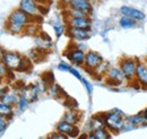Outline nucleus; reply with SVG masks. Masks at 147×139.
Listing matches in <instances>:
<instances>
[{
    "instance_id": "1",
    "label": "nucleus",
    "mask_w": 147,
    "mask_h": 139,
    "mask_svg": "<svg viewBox=\"0 0 147 139\" xmlns=\"http://www.w3.org/2000/svg\"><path fill=\"white\" fill-rule=\"evenodd\" d=\"M2 62L7 68L11 70H18V71H24L26 69L25 65L30 63L26 59H24L16 52L2 53Z\"/></svg>"
},
{
    "instance_id": "2",
    "label": "nucleus",
    "mask_w": 147,
    "mask_h": 139,
    "mask_svg": "<svg viewBox=\"0 0 147 139\" xmlns=\"http://www.w3.org/2000/svg\"><path fill=\"white\" fill-rule=\"evenodd\" d=\"M123 113L119 110H112L110 112H107L103 115V120L105 122V127L111 131H119L123 127Z\"/></svg>"
},
{
    "instance_id": "3",
    "label": "nucleus",
    "mask_w": 147,
    "mask_h": 139,
    "mask_svg": "<svg viewBox=\"0 0 147 139\" xmlns=\"http://www.w3.org/2000/svg\"><path fill=\"white\" fill-rule=\"evenodd\" d=\"M120 68L122 70L126 79L131 80L132 77L136 75V69H137V63L134 59H125L121 65H120Z\"/></svg>"
},
{
    "instance_id": "4",
    "label": "nucleus",
    "mask_w": 147,
    "mask_h": 139,
    "mask_svg": "<svg viewBox=\"0 0 147 139\" xmlns=\"http://www.w3.org/2000/svg\"><path fill=\"white\" fill-rule=\"evenodd\" d=\"M103 62V59L102 57L98 54V53L94 52V51H90V52L86 54V58H85V66L88 68V69H96L97 67H100Z\"/></svg>"
},
{
    "instance_id": "5",
    "label": "nucleus",
    "mask_w": 147,
    "mask_h": 139,
    "mask_svg": "<svg viewBox=\"0 0 147 139\" xmlns=\"http://www.w3.org/2000/svg\"><path fill=\"white\" fill-rule=\"evenodd\" d=\"M8 20H11V22L22 24V25H24V26H27V25L31 23V16H30L28 14H26L25 11H23L22 9H17V10L13 11V13L9 15Z\"/></svg>"
},
{
    "instance_id": "6",
    "label": "nucleus",
    "mask_w": 147,
    "mask_h": 139,
    "mask_svg": "<svg viewBox=\"0 0 147 139\" xmlns=\"http://www.w3.org/2000/svg\"><path fill=\"white\" fill-rule=\"evenodd\" d=\"M58 131L66 135L67 137L68 136H71V137H76L78 134H79V130L77 129V127L75 126V123H70L68 121H62L60 122L57 127Z\"/></svg>"
},
{
    "instance_id": "7",
    "label": "nucleus",
    "mask_w": 147,
    "mask_h": 139,
    "mask_svg": "<svg viewBox=\"0 0 147 139\" xmlns=\"http://www.w3.org/2000/svg\"><path fill=\"white\" fill-rule=\"evenodd\" d=\"M36 2L37 1L35 0H22L19 3V9H22L30 16H36L40 10Z\"/></svg>"
},
{
    "instance_id": "8",
    "label": "nucleus",
    "mask_w": 147,
    "mask_h": 139,
    "mask_svg": "<svg viewBox=\"0 0 147 139\" xmlns=\"http://www.w3.org/2000/svg\"><path fill=\"white\" fill-rule=\"evenodd\" d=\"M92 25V22L90 18L86 16L82 17H70L69 20V26L70 27H76V28H84V30H90Z\"/></svg>"
},
{
    "instance_id": "9",
    "label": "nucleus",
    "mask_w": 147,
    "mask_h": 139,
    "mask_svg": "<svg viewBox=\"0 0 147 139\" xmlns=\"http://www.w3.org/2000/svg\"><path fill=\"white\" fill-rule=\"evenodd\" d=\"M120 11L123 14V16H127L130 17L135 20H143L145 19V14L136 8H132V7H129V6H122L120 8Z\"/></svg>"
},
{
    "instance_id": "10",
    "label": "nucleus",
    "mask_w": 147,
    "mask_h": 139,
    "mask_svg": "<svg viewBox=\"0 0 147 139\" xmlns=\"http://www.w3.org/2000/svg\"><path fill=\"white\" fill-rule=\"evenodd\" d=\"M66 57L77 66H82L85 63V58H86V54L83 52L82 50L79 49H74V50H70L69 53L66 54Z\"/></svg>"
},
{
    "instance_id": "11",
    "label": "nucleus",
    "mask_w": 147,
    "mask_h": 139,
    "mask_svg": "<svg viewBox=\"0 0 147 139\" xmlns=\"http://www.w3.org/2000/svg\"><path fill=\"white\" fill-rule=\"evenodd\" d=\"M69 6H70V8H75V9L84 11L85 14H88L92 10L90 0H71Z\"/></svg>"
},
{
    "instance_id": "12",
    "label": "nucleus",
    "mask_w": 147,
    "mask_h": 139,
    "mask_svg": "<svg viewBox=\"0 0 147 139\" xmlns=\"http://www.w3.org/2000/svg\"><path fill=\"white\" fill-rule=\"evenodd\" d=\"M136 77L142 86L147 87V67L143 63H137Z\"/></svg>"
},
{
    "instance_id": "13",
    "label": "nucleus",
    "mask_w": 147,
    "mask_h": 139,
    "mask_svg": "<svg viewBox=\"0 0 147 139\" xmlns=\"http://www.w3.org/2000/svg\"><path fill=\"white\" fill-rule=\"evenodd\" d=\"M69 34L75 40L82 41V40H86L90 37V32L88 30H84V28H76V27H70L69 30Z\"/></svg>"
},
{
    "instance_id": "14",
    "label": "nucleus",
    "mask_w": 147,
    "mask_h": 139,
    "mask_svg": "<svg viewBox=\"0 0 147 139\" xmlns=\"http://www.w3.org/2000/svg\"><path fill=\"white\" fill-rule=\"evenodd\" d=\"M109 78L114 80V83H121L126 77L122 72L121 68H112V69L109 70Z\"/></svg>"
},
{
    "instance_id": "15",
    "label": "nucleus",
    "mask_w": 147,
    "mask_h": 139,
    "mask_svg": "<svg viewBox=\"0 0 147 139\" xmlns=\"http://www.w3.org/2000/svg\"><path fill=\"white\" fill-rule=\"evenodd\" d=\"M111 135L110 132L103 127V128H97V129H94L92 131V134L90 135V138H96V139H105V138H110Z\"/></svg>"
},
{
    "instance_id": "16",
    "label": "nucleus",
    "mask_w": 147,
    "mask_h": 139,
    "mask_svg": "<svg viewBox=\"0 0 147 139\" xmlns=\"http://www.w3.org/2000/svg\"><path fill=\"white\" fill-rule=\"evenodd\" d=\"M6 27H7V30H8L10 33L17 34V33H20V32L24 30L25 26L22 25V24H18V23H15V22H11V20H8V19H7Z\"/></svg>"
},
{
    "instance_id": "17",
    "label": "nucleus",
    "mask_w": 147,
    "mask_h": 139,
    "mask_svg": "<svg viewBox=\"0 0 147 139\" xmlns=\"http://www.w3.org/2000/svg\"><path fill=\"white\" fill-rule=\"evenodd\" d=\"M128 120L135 128L138 127V126H142V124H147V121L144 117V113L143 114H136V115H132V117H129L127 118Z\"/></svg>"
},
{
    "instance_id": "18",
    "label": "nucleus",
    "mask_w": 147,
    "mask_h": 139,
    "mask_svg": "<svg viewBox=\"0 0 147 139\" xmlns=\"http://www.w3.org/2000/svg\"><path fill=\"white\" fill-rule=\"evenodd\" d=\"M18 101L19 99H17V96L15 94H10V93L2 94V97H1L2 103H6V104L9 105H14L15 103H18Z\"/></svg>"
},
{
    "instance_id": "19",
    "label": "nucleus",
    "mask_w": 147,
    "mask_h": 139,
    "mask_svg": "<svg viewBox=\"0 0 147 139\" xmlns=\"http://www.w3.org/2000/svg\"><path fill=\"white\" fill-rule=\"evenodd\" d=\"M120 26H121L122 28H131V27H135V26H136V20L132 19V18L125 16V17H122L120 19Z\"/></svg>"
},
{
    "instance_id": "20",
    "label": "nucleus",
    "mask_w": 147,
    "mask_h": 139,
    "mask_svg": "<svg viewBox=\"0 0 147 139\" xmlns=\"http://www.w3.org/2000/svg\"><path fill=\"white\" fill-rule=\"evenodd\" d=\"M0 113H1V117H10V115H13V107H11V105L1 102Z\"/></svg>"
},
{
    "instance_id": "21",
    "label": "nucleus",
    "mask_w": 147,
    "mask_h": 139,
    "mask_svg": "<svg viewBox=\"0 0 147 139\" xmlns=\"http://www.w3.org/2000/svg\"><path fill=\"white\" fill-rule=\"evenodd\" d=\"M65 121H68V122H70V123H76V122L78 121V115H77V113H75L73 111H69L68 113H66Z\"/></svg>"
},
{
    "instance_id": "22",
    "label": "nucleus",
    "mask_w": 147,
    "mask_h": 139,
    "mask_svg": "<svg viewBox=\"0 0 147 139\" xmlns=\"http://www.w3.org/2000/svg\"><path fill=\"white\" fill-rule=\"evenodd\" d=\"M27 104H28V100H27L24 95H22V96L19 97V101H18L19 110H20V111L25 110V109H26V106H27Z\"/></svg>"
},
{
    "instance_id": "23",
    "label": "nucleus",
    "mask_w": 147,
    "mask_h": 139,
    "mask_svg": "<svg viewBox=\"0 0 147 139\" xmlns=\"http://www.w3.org/2000/svg\"><path fill=\"white\" fill-rule=\"evenodd\" d=\"M53 30L55 31V34L58 37H60L62 33H63V31H65V28H63V26L62 25H60V24H55L53 25Z\"/></svg>"
},
{
    "instance_id": "24",
    "label": "nucleus",
    "mask_w": 147,
    "mask_h": 139,
    "mask_svg": "<svg viewBox=\"0 0 147 139\" xmlns=\"http://www.w3.org/2000/svg\"><path fill=\"white\" fill-rule=\"evenodd\" d=\"M82 83L84 84V86L86 87V90L88 92V94H91V93L93 92V86H92V84H91V83H90V82H88L87 79H85V78H83V79H82Z\"/></svg>"
},
{
    "instance_id": "25",
    "label": "nucleus",
    "mask_w": 147,
    "mask_h": 139,
    "mask_svg": "<svg viewBox=\"0 0 147 139\" xmlns=\"http://www.w3.org/2000/svg\"><path fill=\"white\" fill-rule=\"evenodd\" d=\"M70 68H71V67H70L68 63L63 62V61H62V62H60V63L58 65V69L61 70V71H69Z\"/></svg>"
},
{
    "instance_id": "26",
    "label": "nucleus",
    "mask_w": 147,
    "mask_h": 139,
    "mask_svg": "<svg viewBox=\"0 0 147 139\" xmlns=\"http://www.w3.org/2000/svg\"><path fill=\"white\" fill-rule=\"evenodd\" d=\"M69 72L71 74V75H74L77 79H79L80 82H82V79H83V77H82V75L79 74V71L78 70H76V69H74V68H70V70H69Z\"/></svg>"
},
{
    "instance_id": "27",
    "label": "nucleus",
    "mask_w": 147,
    "mask_h": 139,
    "mask_svg": "<svg viewBox=\"0 0 147 139\" xmlns=\"http://www.w3.org/2000/svg\"><path fill=\"white\" fill-rule=\"evenodd\" d=\"M50 138L66 139V138H67V136H66V135H63V134H61V132H59V134H58V132H55V135H51V136H50Z\"/></svg>"
},
{
    "instance_id": "28",
    "label": "nucleus",
    "mask_w": 147,
    "mask_h": 139,
    "mask_svg": "<svg viewBox=\"0 0 147 139\" xmlns=\"http://www.w3.org/2000/svg\"><path fill=\"white\" fill-rule=\"evenodd\" d=\"M7 122L5 121V117H1V132L5 131V126H6Z\"/></svg>"
},
{
    "instance_id": "29",
    "label": "nucleus",
    "mask_w": 147,
    "mask_h": 139,
    "mask_svg": "<svg viewBox=\"0 0 147 139\" xmlns=\"http://www.w3.org/2000/svg\"><path fill=\"white\" fill-rule=\"evenodd\" d=\"M144 117H145V119H146V121H147V109L144 111Z\"/></svg>"
},
{
    "instance_id": "30",
    "label": "nucleus",
    "mask_w": 147,
    "mask_h": 139,
    "mask_svg": "<svg viewBox=\"0 0 147 139\" xmlns=\"http://www.w3.org/2000/svg\"><path fill=\"white\" fill-rule=\"evenodd\" d=\"M35 1H40V0H35Z\"/></svg>"
},
{
    "instance_id": "31",
    "label": "nucleus",
    "mask_w": 147,
    "mask_h": 139,
    "mask_svg": "<svg viewBox=\"0 0 147 139\" xmlns=\"http://www.w3.org/2000/svg\"><path fill=\"white\" fill-rule=\"evenodd\" d=\"M90 1H91V0H90Z\"/></svg>"
}]
</instances>
